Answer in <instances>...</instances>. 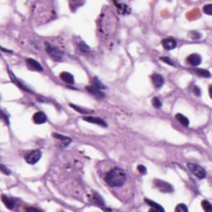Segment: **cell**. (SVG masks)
Masks as SVG:
<instances>
[{
  "instance_id": "cell-1",
  "label": "cell",
  "mask_w": 212,
  "mask_h": 212,
  "mask_svg": "<svg viewBox=\"0 0 212 212\" xmlns=\"http://www.w3.org/2000/svg\"><path fill=\"white\" fill-rule=\"evenodd\" d=\"M126 178L127 176L124 170L115 167L108 172L105 176V182L111 187H119L124 185Z\"/></svg>"
},
{
  "instance_id": "cell-2",
  "label": "cell",
  "mask_w": 212,
  "mask_h": 212,
  "mask_svg": "<svg viewBox=\"0 0 212 212\" xmlns=\"http://www.w3.org/2000/svg\"><path fill=\"white\" fill-rule=\"evenodd\" d=\"M187 166L189 170L191 172L196 176L198 177L199 179H204L206 177V170L203 168L202 166H199L197 164H195V163H188L187 164Z\"/></svg>"
},
{
  "instance_id": "cell-3",
  "label": "cell",
  "mask_w": 212,
  "mask_h": 212,
  "mask_svg": "<svg viewBox=\"0 0 212 212\" xmlns=\"http://www.w3.org/2000/svg\"><path fill=\"white\" fill-rule=\"evenodd\" d=\"M46 50L48 55L52 57V58L55 61V62H60L62 61V57H63V53L57 49L55 46L50 45L49 43H46Z\"/></svg>"
},
{
  "instance_id": "cell-4",
  "label": "cell",
  "mask_w": 212,
  "mask_h": 212,
  "mask_svg": "<svg viewBox=\"0 0 212 212\" xmlns=\"http://www.w3.org/2000/svg\"><path fill=\"white\" fill-rule=\"evenodd\" d=\"M154 186L157 190L163 193H171L173 191L172 186L169 183L163 182L162 180H154Z\"/></svg>"
},
{
  "instance_id": "cell-5",
  "label": "cell",
  "mask_w": 212,
  "mask_h": 212,
  "mask_svg": "<svg viewBox=\"0 0 212 212\" xmlns=\"http://www.w3.org/2000/svg\"><path fill=\"white\" fill-rule=\"evenodd\" d=\"M42 157V152L40 150H34L30 152L25 157V160L29 164H35Z\"/></svg>"
},
{
  "instance_id": "cell-6",
  "label": "cell",
  "mask_w": 212,
  "mask_h": 212,
  "mask_svg": "<svg viewBox=\"0 0 212 212\" xmlns=\"http://www.w3.org/2000/svg\"><path fill=\"white\" fill-rule=\"evenodd\" d=\"M85 90L91 95H95V97H97L99 99H102L105 97V94L100 90V89L96 88L94 85H88L85 86Z\"/></svg>"
},
{
  "instance_id": "cell-7",
  "label": "cell",
  "mask_w": 212,
  "mask_h": 212,
  "mask_svg": "<svg viewBox=\"0 0 212 212\" xmlns=\"http://www.w3.org/2000/svg\"><path fill=\"white\" fill-rule=\"evenodd\" d=\"M26 62L27 65L29 66V68H31L32 70H34V71H43L42 65L38 62H36V60H34V59L27 58L26 60Z\"/></svg>"
},
{
  "instance_id": "cell-8",
  "label": "cell",
  "mask_w": 212,
  "mask_h": 212,
  "mask_svg": "<svg viewBox=\"0 0 212 212\" xmlns=\"http://www.w3.org/2000/svg\"><path fill=\"white\" fill-rule=\"evenodd\" d=\"M83 119L86 122H90L92 124H98L100 126H103V127H107L108 124L104 119H102L100 118L97 117H91V116H87V117L83 118Z\"/></svg>"
},
{
  "instance_id": "cell-9",
  "label": "cell",
  "mask_w": 212,
  "mask_h": 212,
  "mask_svg": "<svg viewBox=\"0 0 212 212\" xmlns=\"http://www.w3.org/2000/svg\"><path fill=\"white\" fill-rule=\"evenodd\" d=\"M163 46L164 49L166 51H171V50L176 48V41L172 37L166 38L163 41Z\"/></svg>"
},
{
  "instance_id": "cell-10",
  "label": "cell",
  "mask_w": 212,
  "mask_h": 212,
  "mask_svg": "<svg viewBox=\"0 0 212 212\" xmlns=\"http://www.w3.org/2000/svg\"><path fill=\"white\" fill-rule=\"evenodd\" d=\"M33 122L36 124H42L46 123L47 121V117L43 112H36V114L33 115Z\"/></svg>"
},
{
  "instance_id": "cell-11",
  "label": "cell",
  "mask_w": 212,
  "mask_h": 212,
  "mask_svg": "<svg viewBox=\"0 0 212 212\" xmlns=\"http://www.w3.org/2000/svg\"><path fill=\"white\" fill-rule=\"evenodd\" d=\"M201 56L198 54H191L187 57V62L190 65H194V66H197L201 63Z\"/></svg>"
},
{
  "instance_id": "cell-12",
  "label": "cell",
  "mask_w": 212,
  "mask_h": 212,
  "mask_svg": "<svg viewBox=\"0 0 212 212\" xmlns=\"http://www.w3.org/2000/svg\"><path fill=\"white\" fill-rule=\"evenodd\" d=\"M60 78L62 79L63 81L67 83V84H70V85H73L75 83L74 76L69 72H62L60 75Z\"/></svg>"
},
{
  "instance_id": "cell-13",
  "label": "cell",
  "mask_w": 212,
  "mask_h": 212,
  "mask_svg": "<svg viewBox=\"0 0 212 212\" xmlns=\"http://www.w3.org/2000/svg\"><path fill=\"white\" fill-rule=\"evenodd\" d=\"M2 201L8 209H13V208H14V206H16V200L13 199V198H9V197L4 196V195L2 196Z\"/></svg>"
},
{
  "instance_id": "cell-14",
  "label": "cell",
  "mask_w": 212,
  "mask_h": 212,
  "mask_svg": "<svg viewBox=\"0 0 212 212\" xmlns=\"http://www.w3.org/2000/svg\"><path fill=\"white\" fill-rule=\"evenodd\" d=\"M152 79H153V84L157 88H161L163 85V84H164V79H163V77L161 75L154 74L152 76Z\"/></svg>"
},
{
  "instance_id": "cell-15",
  "label": "cell",
  "mask_w": 212,
  "mask_h": 212,
  "mask_svg": "<svg viewBox=\"0 0 212 212\" xmlns=\"http://www.w3.org/2000/svg\"><path fill=\"white\" fill-rule=\"evenodd\" d=\"M114 3L116 4L118 12L120 13V14H124H124H128V13H130V8L127 5L123 4V3H116V2Z\"/></svg>"
},
{
  "instance_id": "cell-16",
  "label": "cell",
  "mask_w": 212,
  "mask_h": 212,
  "mask_svg": "<svg viewBox=\"0 0 212 212\" xmlns=\"http://www.w3.org/2000/svg\"><path fill=\"white\" fill-rule=\"evenodd\" d=\"M175 117H176V120L182 124L183 126L188 127V125H189V119H188L186 116H184V115L182 114H176Z\"/></svg>"
},
{
  "instance_id": "cell-17",
  "label": "cell",
  "mask_w": 212,
  "mask_h": 212,
  "mask_svg": "<svg viewBox=\"0 0 212 212\" xmlns=\"http://www.w3.org/2000/svg\"><path fill=\"white\" fill-rule=\"evenodd\" d=\"M52 136L54 138H57V139H61V140L63 142V144H64V146H67L71 142V139L70 138L68 137H65V136H63V135H62V134H52Z\"/></svg>"
},
{
  "instance_id": "cell-18",
  "label": "cell",
  "mask_w": 212,
  "mask_h": 212,
  "mask_svg": "<svg viewBox=\"0 0 212 212\" xmlns=\"http://www.w3.org/2000/svg\"><path fill=\"white\" fill-rule=\"evenodd\" d=\"M145 202L147 203V204H148V206H150L151 207L154 208L155 210H157V211H158V210H159V211H164V209H163L162 206H160L159 204L154 202V201H151V200H148L147 199V198H145Z\"/></svg>"
},
{
  "instance_id": "cell-19",
  "label": "cell",
  "mask_w": 212,
  "mask_h": 212,
  "mask_svg": "<svg viewBox=\"0 0 212 212\" xmlns=\"http://www.w3.org/2000/svg\"><path fill=\"white\" fill-rule=\"evenodd\" d=\"M92 83H93V85H94V86H95L96 88L100 89V90L106 88V87H105V85H104V84H103L100 80H98L97 77H94V78L92 79Z\"/></svg>"
},
{
  "instance_id": "cell-20",
  "label": "cell",
  "mask_w": 212,
  "mask_h": 212,
  "mask_svg": "<svg viewBox=\"0 0 212 212\" xmlns=\"http://www.w3.org/2000/svg\"><path fill=\"white\" fill-rule=\"evenodd\" d=\"M201 206H202V208L204 209V210H206V211H208V212L212 211L211 204H210L208 201H206V200L202 201H201Z\"/></svg>"
},
{
  "instance_id": "cell-21",
  "label": "cell",
  "mask_w": 212,
  "mask_h": 212,
  "mask_svg": "<svg viewBox=\"0 0 212 212\" xmlns=\"http://www.w3.org/2000/svg\"><path fill=\"white\" fill-rule=\"evenodd\" d=\"M196 71L199 74V75H201L204 77H210V73L209 71L207 70H205V69H197L196 70Z\"/></svg>"
},
{
  "instance_id": "cell-22",
  "label": "cell",
  "mask_w": 212,
  "mask_h": 212,
  "mask_svg": "<svg viewBox=\"0 0 212 212\" xmlns=\"http://www.w3.org/2000/svg\"><path fill=\"white\" fill-rule=\"evenodd\" d=\"M175 211L176 212H187L188 211V208L186 207V206L185 204H178L177 206L175 209Z\"/></svg>"
},
{
  "instance_id": "cell-23",
  "label": "cell",
  "mask_w": 212,
  "mask_h": 212,
  "mask_svg": "<svg viewBox=\"0 0 212 212\" xmlns=\"http://www.w3.org/2000/svg\"><path fill=\"white\" fill-rule=\"evenodd\" d=\"M152 104H153V105L154 107L156 108V109H159V108L162 107V102H161V100H160L159 99L157 98V97H154L153 99V100H152Z\"/></svg>"
},
{
  "instance_id": "cell-24",
  "label": "cell",
  "mask_w": 212,
  "mask_h": 212,
  "mask_svg": "<svg viewBox=\"0 0 212 212\" xmlns=\"http://www.w3.org/2000/svg\"><path fill=\"white\" fill-rule=\"evenodd\" d=\"M70 106H71L72 109H74L75 110L77 111V112L81 113V114H87V113H88V110H86V109H82V108L79 107V106H77V105H72V104H71V105H70Z\"/></svg>"
},
{
  "instance_id": "cell-25",
  "label": "cell",
  "mask_w": 212,
  "mask_h": 212,
  "mask_svg": "<svg viewBox=\"0 0 212 212\" xmlns=\"http://www.w3.org/2000/svg\"><path fill=\"white\" fill-rule=\"evenodd\" d=\"M204 13H206L207 15H211L212 14V4H207L205 5L203 8Z\"/></svg>"
},
{
  "instance_id": "cell-26",
  "label": "cell",
  "mask_w": 212,
  "mask_h": 212,
  "mask_svg": "<svg viewBox=\"0 0 212 212\" xmlns=\"http://www.w3.org/2000/svg\"><path fill=\"white\" fill-rule=\"evenodd\" d=\"M79 48H80V50L82 51L83 52H86L90 51V47H89V46H87L85 43H83V42H81V44L79 45Z\"/></svg>"
},
{
  "instance_id": "cell-27",
  "label": "cell",
  "mask_w": 212,
  "mask_h": 212,
  "mask_svg": "<svg viewBox=\"0 0 212 212\" xmlns=\"http://www.w3.org/2000/svg\"><path fill=\"white\" fill-rule=\"evenodd\" d=\"M160 60H161L162 62H165V63H166V64H168V65H174V62H173L172 60H171L169 57H165V56H163V57H161V58H160Z\"/></svg>"
},
{
  "instance_id": "cell-28",
  "label": "cell",
  "mask_w": 212,
  "mask_h": 212,
  "mask_svg": "<svg viewBox=\"0 0 212 212\" xmlns=\"http://www.w3.org/2000/svg\"><path fill=\"white\" fill-rule=\"evenodd\" d=\"M138 170L139 171L141 174H146L147 173V168L144 165H138Z\"/></svg>"
},
{
  "instance_id": "cell-29",
  "label": "cell",
  "mask_w": 212,
  "mask_h": 212,
  "mask_svg": "<svg viewBox=\"0 0 212 212\" xmlns=\"http://www.w3.org/2000/svg\"><path fill=\"white\" fill-rule=\"evenodd\" d=\"M0 167H1V171H2V172H3L4 174H6V175H9L10 173H11L10 170L8 169V168H7L6 166H4L3 164H1Z\"/></svg>"
},
{
  "instance_id": "cell-30",
  "label": "cell",
  "mask_w": 212,
  "mask_h": 212,
  "mask_svg": "<svg viewBox=\"0 0 212 212\" xmlns=\"http://www.w3.org/2000/svg\"><path fill=\"white\" fill-rule=\"evenodd\" d=\"M191 38L192 39H198V38H200L201 37V34H200L199 33H196V32H191Z\"/></svg>"
},
{
  "instance_id": "cell-31",
  "label": "cell",
  "mask_w": 212,
  "mask_h": 212,
  "mask_svg": "<svg viewBox=\"0 0 212 212\" xmlns=\"http://www.w3.org/2000/svg\"><path fill=\"white\" fill-rule=\"evenodd\" d=\"M193 93L197 96H200L201 95V90L197 86H194L193 87Z\"/></svg>"
},
{
  "instance_id": "cell-32",
  "label": "cell",
  "mask_w": 212,
  "mask_h": 212,
  "mask_svg": "<svg viewBox=\"0 0 212 212\" xmlns=\"http://www.w3.org/2000/svg\"><path fill=\"white\" fill-rule=\"evenodd\" d=\"M27 210H36V211H38V210L36 209V208H27Z\"/></svg>"
}]
</instances>
